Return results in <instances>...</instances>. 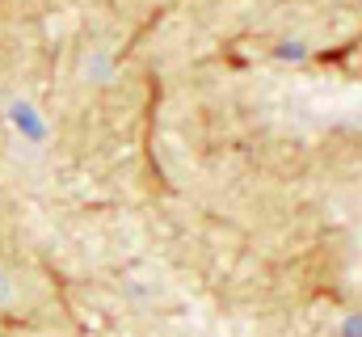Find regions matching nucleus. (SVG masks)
<instances>
[{"mask_svg": "<svg viewBox=\"0 0 362 337\" xmlns=\"http://www.w3.org/2000/svg\"><path fill=\"white\" fill-rule=\"evenodd\" d=\"M8 295H13V287H8V282H4V278H0V304H4V299H8Z\"/></svg>", "mask_w": 362, "mask_h": 337, "instance_id": "7ed1b4c3", "label": "nucleus"}, {"mask_svg": "<svg viewBox=\"0 0 362 337\" xmlns=\"http://www.w3.org/2000/svg\"><path fill=\"white\" fill-rule=\"evenodd\" d=\"M8 118H13V122L21 127V135H30V139H42V135H47V122L38 118V110H34L30 101H13V105H8Z\"/></svg>", "mask_w": 362, "mask_h": 337, "instance_id": "f257e3e1", "label": "nucleus"}, {"mask_svg": "<svg viewBox=\"0 0 362 337\" xmlns=\"http://www.w3.org/2000/svg\"><path fill=\"white\" fill-rule=\"evenodd\" d=\"M278 59H303V47L299 42H282L278 47Z\"/></svg>", "mask_w": 362, "mask_h": 337, "instance_id": "f03ea898", "label": "nucleus"}]
</instances>
